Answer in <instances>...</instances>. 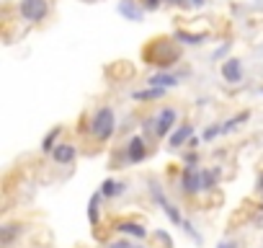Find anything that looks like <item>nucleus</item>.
<instances>
[{
	"instance_id": "obj_10",
	"label": "nucleus",
	"mask_w": 263,
	"mask_h": 248,
	"mask_svg": "<svg viewBox=\"0 0 263 248\" xmlns=\"http://www.w3.org/2000/svg\"><path fill=\"white\" fill-rule=\"evenodd\" d=\"M116 230L121 235H132V238H147V227L140 225V222H132V220H124L116 225Z\"/></svg>"
},
{
	"instance_id": "obj_11",
	"label": "nucleus",
	"mask_w": 263,
	"mask_h": 248,
	"mask_svg": "<svg viewBox=\"0 0 263 248\" xmlns=\"http://www.w3.org/2000/svg\"><path fill=\"white\" fill-rule=\"evenodd\" d=\"M191 137H194V127H191V124H181V127L168 137V145H171V148H181V145L189 143Z\"/></svg>"
},
{
	"instance_id": "obj_22",
	"label": "nucleus",
	"mask_w": 263,
	"mask_h": 248,
	"mask_svg": "<svg viewBox=\"0 0 263 248\" xmlns=\"http://www.w3.org/2000/svg\"><path fill=\"white\" fill-rule=\"evenodd\" d=\"M217 135H222V124H214V127H209V130H204V140H214Z\"/></svg>"
},
{
	"instance_id": "obj_18",
	"label": "nucleus",
	"mask_w": 263,
	"mask_h": 248,
	"mask_svg": "<svg viewBox=\"0 0 263 248\" xmlns=\"http://www.w3.org/2000/svg\"><path fill=\"white\" fill-rule=\"evenodd\" d=\"M101 197H103V194L98 191V194H93V197H90V202H88V220H90V225H93V227H96V225H98V220H101V217H98V202H101Z\"/></svg>"
},
{
	"instance_id": "obj_6",
	"label": "nucleus",
	"mask_w": 263,
	"mask_h": 248,
	"mask_svg": "<svg viewBox=\"0 0 263 248\" xmlns=\"http://www.w3.org/2000/svg\"><path fill=\"white\" fill-rule=\"evenodd\" d=\"M176 109H163L158 116H155V135L158 137H165V135H171V130H173V124H176Z\"/></svg>"
},
{
	"instance_id": "obj_13",
	"label": "nucleus",
	"mask_w": 263,
	"mask_h": 248,
	"mask_svg": "<svg viewBox=\"0 0 263 248\" xmlns=\"http://www.w3.org/2000/svg\"><path fill=\"white\" fill-rule=\"evenodd\" d=\"M168 88H160V85H150L145 91H135V98L137 101H155V98H163Z\"/></svg>"
},
{
	"instance_id": "obj_28",
	"label": "nucleus",
	"mask_w": 263,
	"mask_h": 248,
	"mask_svg": "<svg viewBox=\"0 0 263 248\" xmlns=\"http://www.w3.org/2000/svg\"><path fill=\"white\" fill-rule=\"evenodd\" d=\"M186 163H189V166H194V163H196V155H194V153H189V155H186Z\"/></svg>"
},
{
	"instance_id": "obj_25",
	"label": "nucleus",
	"mask_w": 263,
	"mask_h": 248,
	"mask_svg": "<svg viewBox=\"0 0 263 248\" xmlns=\"http://www.w3.org/2000/svg\"><path fill=\"white\" fill-rule=\"evenodd\" d=\"M108 248H135V245H132L129 240H116V243H111Z\"/></svg>"
},
{
	"instance_id": "obj_32",
	"label": "nucleus",
	"mask_w": 263,
	"mask_h": 248,
	"mask_svg": "<svg viewBox=\"0 0 263 248\" xmlns=\"http://www.w3.org/2000/svg\"><path fill=\"white\" fill-rule=\"evenodd\" d=\"M260 93H263V88H260Z\"/></svg>"
},
{
	"instance_id": "obj_27",
	"label": "nucleus",
	"mask_w": 263,
	"mask_h": 248,
	"mask_svg": "<svg viewBox=\"0 0 263 248\" xmlns=\"http://www.w3.org/2000/svg\"><path fill=\"white\" fill-rule=\"evenodd\" d=\"M160 6V0H145V8H150V11H155Z\"/></svg>"
},
{
	"instance_id": "obj_26",
	"label": "nucleus",
	"mask_w": 263,
	"mask_h": 248,
	"mask_svg": "<svg viewBox=\"0 0 263 248\" xmlns=\"http://www.w3.org/2000/svg\"><path fill=\"white\" fill-rule=\"evenodd\" d=\"M168 6H178V8H186L189 6V0H165Z\"/></svg>"
},
{
	"instance_id": "obj_20",
	"label": "nucleus",
	"mask_w": 263,
	"mask_h": 248,
	"mask_svg": "<svg viewBox=\"0 0 263 248\" xmlns=\"http://www.w3.org/2000/svg\"><path fill=\"white\" fill-rule=\"evenodd\" d=\"M176 39H178V42H183V44H201L206 37H204V34H186V31H178V34H176Z\"/></svg>"
},
{
	"instance_id": "obj_14",
	"label": "nucleus",
	"mask_w": 263,
	"mask_h": 248,
	"mask_svg": "<svg viewBox=\"0 0 263 248\" xmlns=\"http://www.w3.org/2000/svg\"><path fill=\"white\" fill-rule=\"evenodd\" d=\"M60 135H62V127L49 130V132H47V137L42 140V150H44V153H52V150L60 145V143H57V140H60Z\"/></svg>"
},
{
	"instance_id": "obj_8",
	"label": "nucleus",
	"mask_w": 263,
	"mask_h": 248,
	"mask_svg": "<svg viewBox=\"0 0 263 248\" xmlns=\"http://www.w3.org/2000/svg\"><path fill=\"white\" fill-rule=\"evenodd\" d=\"M145 155H147L145 140H142V137H132L129 145H126V158H129L132 163H140V161H145Z\"/></svg>"
},
{
	"instance_id": "obj_23",
	"label": "nucleus",
	"mask_w": 263,
	"mask_h": 248,
	"mask_svg": "<svg viewBox=\"0 0 263 248\" xmlns=\"http://www.w3.org/2000/svg\"><path fill=\"white\" fill-rule=\"evenodd\" d=\"M181 227H183V230H186V233H189V235H191L194 240H201V238H199V233L194 230V225H191L189 220H183V222H181Z\"/></svg>"
},
{
	"instance_id": "obj_3",
	"label": "nucleus",
	"mask_w": 263,
	"mask_h": 248,
	"mask_svg": "<svg viewBox=\"0 0 263 248\" xmlns=\"http://www.w3.org/2000/svg\"><path fill=\"white\" fill-rule=\"evenodd\" d=\"M181 191L194 197L199 191H204V181H201V171H196L194 166H186L183 168V176H181Z\"/></svg>"
},
{
	"instance_id": "obj_1",
	"label": "nucleus",
	"mask_w": 263,
	"mask_h": 248,
	"mask_svg": "<svg viewBox=\"0 0 263 248\" xmlns=\"http://www.w3.org/2000/svg\"><path fill=\"white\" fill-rule=\"evenodd\" d=\"M114 127H116V119H114V109L111 106H101L90 121V132L96 140L106 143L111 135H114Z\"/></svg>"
},
{
	"instance_id": "obj_30",
	"label": "nucleus",
	"mask_w": 263,
	"mask_h": 248,
	"mask_svg": "<svg viewBox=\"0 0 263 248\" xmlns=\"http://www.w3.org/2000/svg\"><path fill=\"white\" fill-rule=\"evenodd\" d=\"M258 189L263 191V173H260V179H258Z\"/></svg>"
},
{
	"instance_id": "obj_12",
	"label": "nucleus",
	"mask_w": 263,
	"mask_h": 248,
	"mask_svg": "<svg viewBox=\"0 0 263 248\" xmlns=\"http://www.w3.org/2000/svg\"><path fill=\"white\" fill-rule=\"evenodd\" d=\"M119 13L124 19H129V21H140L142 19V8L135 3V0H121V3H119Z\"/></svg>"
},
{
	"instance_id": "obj_16",
	"label": "nucleus",
	"mask_w": 263,
	"mask_h": 248,
	"mask_svg": "<svg viewBox=\"0 0 263 248\" xmlns=\"http://www.w3.org/2000/svg\"><path fill=\"white\" fill-rule=\"evenodd\" d=\"M147 83H150V85H160V88H173V85H178V80H176L173 75H168V73H158V75H153Z\"/></svg>"
},
{
	"instance_id": "obj_17",
	"label": "nucleus",
	"mask_w": 263,
	"mask_h": 248,
	"mask_svg": "<svg viewBox=\"0 0 263 248\" xmlns=\"http://www.w3.org/2000/svg\"><path fill=\"white\" fill-rule=\"evenodd\" d=\"M124 184H116V181H111V179H106L103 184H101V194L103 197H119V194H124Z\"/></svg>"
},
{
	"instance_id": "obj_19",
	"label": "nucleus",
	"mask_w": 263,
	"mask_h": 248,
	"mask_svg": "<svg viewBox=\"0 0 263 248\" xmlns=\"http://www.w3.org/2000/svg\"><path fill=\"white\" fill-rule=\"evenodd\" d=\"M217 179H219V168H209V171H201V181H204V191H209V189H214V184H217Z\"/></svg>"
},
{
	"instance_id": "obj_9",
	"label": "nucleus",
	"mask_w": 263,
	"mask_h": 248,
	"mask_svg": "<svg viewBox=\"0 0 263 248\" xmlns=\"http://www.w3.org/2000/svg\"><path fill=\"white\" fill-rule=\"evenodd\" d=\"M75 155H78V150H75V145H70V143H60V145L52 150L54 163H62V166L72 163V161H75Z\"/></svg>"
},
{
	"instance_id": "obj_7",
	"label": "nucleus",
	"mask_w": 263,
	"mask_h": 248,
	"mask_svg": "<svg viewBox=\"0 0 263 248\" xmlns=\"http://www.w3.org/2000/svg\"><path fill=\"white\" fill-rule=\"evenodd\" d=\"M222 78L227 80V83H240L242 80V62L240 60H227V62H222Z\"/></svg>"
},
{
	"instance_id": "obj_5",
	"label": "nucleus",
	"mask_w": 263,
	"mask_h": 248,
	"mask_svg": "<svg viewBox=\"0 0 263 248\" xmlns=\"http://www.w3.org/2000/svg\"><path fill=\"white\" fill-rule=\"evenodd\" d=\"M150 191H153V199L160 204V209L168 215V220H171V222H176V225H181V222H183V217H181V212H178V209H176L168 199H165V194H163L160 184H155V181H153V184H150Z\"/></svg>"
},
{
	"instance_id": "obj_15",
	"label": "nucleus",
	"mask_w": 263,
	"mask_h": 248,
	"mask_svg": "<svg viewBox=\"0 0 263 248\" xmlns=\"http://www.w3.org/2000/svg\"><path fill=\"white\" fill-rule=\"evenodd\" d=\"M250 119V111H240V114H235L232 119H227V121H222V135H227V132H232L237 124H242V121H248Z\"/></svg>"
},
{
	"instance_id": "obj_2",
	"label": "nucleus",
	"mask_w": 263,
	"mask_h": 248,
	"mask_svg": "<svg viewBox=\"0 0 263 248\" xmlns=\"http://www.w3.org/2000/svg\"><path fill=\"white\" fill-rule=\"evenodd\" d=\"M145 57H147L153 65L171 67L173 62H178V49H176V47H171L165 39H160V42H155V44H153V49H147V52H145Z\"/></svg>"
},
{
	"instance_id": "obj_4",
	"label": "nucleus",
	"mask_w": 263,
	"mask_h": 248,
	"mask_svg": "<svg viewBox=\"0 0 263 248\" xmlns=\"http://www.w3.org/2000/svg\"><path fill=\"white\" fill-rule=\"evenodd\" d=\"M18 11H21V16L26 21H42L47 16L49 6H47V0H21Z\"/></svg>"
},
{
	"instance_id": "obj_24",
	"label": "nucleus",
	"mask_w": 263,
	"mask_h": 248,
	"mask_svg": "<svg viewBox=\"0 0 263 248\" xmlns=\"http://www.w3.org/2000/svg\"><path fill=\"white\" fill-rule=\"evenodd\" d=\"M155 235H158V238H160V240H163V243H165V245H168V248H173V240H171V235H168V233H165V230H158V233H155Z\"/></svg>"
},
{
	"instance_id": "obj_21",
	"label": "nucleus",
	"mask_w": 263,
	"mask_h": 248,
	"mask_svg": "<svg viewBox=\"0 0 263 248\" xmlns=\"http://www.w3.org/2000/svg\"><path fill=\"white\" fill-rule=\"evenodd\" d=\"M18 230H21L18 225H6V227H3V235H0V243H3V245H8V243L13 240V235H16Z\"/></svg>"
},
{
	"instance_id": "obj_31",
	"label": "nucleus",
	"mask_w": 263,
	"mask_h": 248,
	"mask_svg": "<svg viewBox=\"0 0 263 248\" xmlns=\"http://www.w3.org/2000/svg\"><path fill=\"white\" fill-rule=\"evenodd\" d=\"M227 248H235V245H232V243H230V245H227Z\"/></svg>"
},
{
	"instance_id": "obj_29",
	"label": "nucleus",
	"mask_w": 263,
	"mask_h": 248,
	"mask_svg": "<svg viewBox=\"0 0 263 248\" xmlns=\"http://www.w3.org/2000/svg\"><path fill=\"white\" fill-rule=\"evenodd\" d=\"M191 3H194V6H196V8H201V6H204V3H206V0H191Z\"/></svg>"
}]
</instances>
